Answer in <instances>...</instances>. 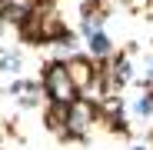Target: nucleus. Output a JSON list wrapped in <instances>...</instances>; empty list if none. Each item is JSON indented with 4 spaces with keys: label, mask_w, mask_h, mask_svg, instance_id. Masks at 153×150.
Wrapping results in <instances>:
<instances>
[{
    "label": "nucleus",
    "mask_w": 153,
    "mask_h": 150,
    "mask_svg": "<svg viewBox=\"0 0 153 150\" xmlns=\"http://www.w3.org/2000/svg\"><path fill=\"white\" fill-rule=\"evenodd\" d=\"M50 90H53V97H70V80H67V70L63 67H53V70H50Z\"/></svg>",
    "instance_id": "1"
},
{
    "label": "nucleus",
    "mask_w": 153,
    "mask_h": 150,
    "mask_svg": "<svg viewBox=\"0 0 153 150\" xmlns=\"http://www.w3.org/2000/svg\"><path fill=\"white\" fill-rule=\"evenodd\" d=\"M90 47L97 50V54H107V50H110V43H107V37L100 34V30H93V34H90Z\"/></svg>",
    "instance_id": "2"
}]
</instances>
